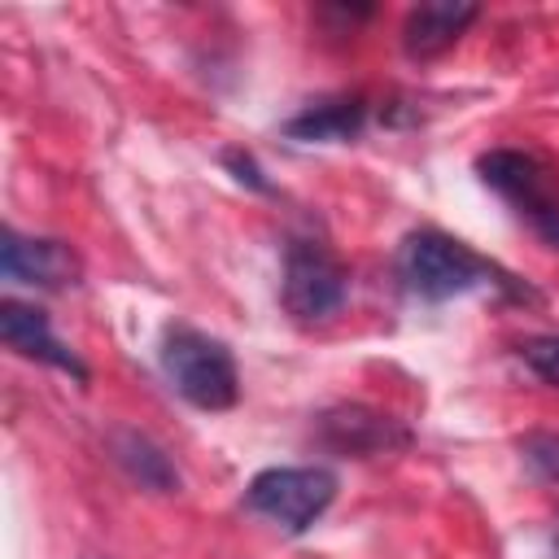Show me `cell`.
I'll return each mask as SVG.
<instances>
[{
	"mask_svg": "<svg viewBox=\"0 0 559 559\" xmlns=\"http://www.w3.org/2000/svg\"><path fill=\"white\" fill-rule=\"evenodd\" d=\"M162 371L170 389L197 411H231L240 402V371L231 349L188 323H170L162 332Z\"/></svg>",
	"mask_w": 559,
	"mask_h": 559,
	"instance_id": "2",
	"label": "cell"
},
{
	"mask_svg": "<svg viewBox=\"0 0 559 559\" xmlns=\"http://www.w3.org/2000/svg\"><path fill=\"white\" fill-rule=\"evenodd\" d=\"M520 358L528 362L533 376H542L546 384L559 389V332H542V336H528L520 345Z\"/></svg>",
	"mask_w": 559,
	"mask_h": 559,
	"instance_id": "13",
	"label": "cell"
},
{
	"mask_svg": "<svg viewBox=\"0 0 559 559\" xmlns=\"http://www.w3.org/2000/svg\"><path fill=\"white\" fill-rule=\"evenodd\" d=\"M0 341L13 349V354H22V358H35V362H48V367H57V371H66V376H74L79 384H87V362L66 345V341H57L52 336V328H48V314L39 310V306H26V301H0Z\"/></svg>",
	"mask_w": 559,
	"mask_h": 559,
	"instance_id": "8",
	"label": "cell"
},
{
	"mask_svg": "<svg viewBox=\"0 0 559 559\" xmlns=\"http://www.w3.org/2000/svg\"><path fill=\"white\" fill-rule=\"evenodd\" d=\"M314 441L341 459H376V454L406 450L411 428L402 419H393L389 411H376L362 402H336L314 415Z\"/></svg>",
	"mask_w": 559,
	"mask_h": 559,
	"instance_id": "6",
	"label": "cell"
},
{
	"mask_svg": "<svg viewBox=\"0 0 559 559\" xmlns=\"http://www.w3.org/2000/svg\"><path fill=\"white\" fill-rule=\"evenodd\" d=\"M223 162H227V170H231V175H236L240 183H249L253 192H271V183L262 179L258 162H253V157H249L245 148H227V153H223Z\"/></svg>",
	"mask_w": 559,
	"mask_h": 559,
	"instance_id": "14",
	"label": "cell"
},
{
	"mask_svg": "<svg viewBox=\"0 0 559 559\" xmlns=\"http://www.w3.org/2000/svg\"><path fill=\"white\" fill-rule=\"evenodd\" d=\"M480 17V4L472 0H428L415 4L402 22V48L415 61H432L445 48H454V39Z\"/></svg>",
	"mask_w": 559,
	"mask_h": 559,
	"instance_id": "9",
	"label": "cell"
},
{
	"mask_svg": "<svg viewBox=\"0 0 559 559\" xmlns=\"http://www.w3.org/2000/svg\"><path fill=\"white\" fill-rule=\"evenodd\" d=\"M397 280L419 301H450V297H463V293H472L480 284L515 288L507 271H498L489 258L472 253L463 240H454V236H445L437 227H419V231L402 236V245H397Z\"/></svg>",
	"mask_w": 559,
	"mask_h": 559,
	"instance_id": "1",
	"label": "cell"
},
{
	"mask_svg": "<svg viewBox=\"0 0 559 559\" xmlns=\"http://www.w3.org/2000/svg\"><path fill=\"white\" fill-rule=\"evenodd\" d=\"M336 498V476L328 467H262L249 489L245 507L284 533H306Z\"/></svg>",
	"mask_w": 559,
	"mask_h": 559,
	"instance_id": "4",
	"label": "cell"
},
{
	"mask_svg": "<svg viewBox=\"0 0 559 559\" xmlns=\"http://www.w3.org/2000/svg\"><path fill=\"white\" fill-rule=\"evenodd\" d=\"M280 297H284V310L297 323H323L345 306L349 275L319 240H293L288 253H284Z\"/></svg>",
	"mask_w": 559,
	"mask_h": 559,
	"instance_id": "5",
	"label": "cell"
},
{
	"mask_svg": "<svg viewBox=\"0 0 559 559\" xmlns=\"http://www.w3.org/2000/svg\"><path fill=\"white\" fill-rule=\"evenodd\" d=\"M362 127H367V100L332 96V100H314L301 114H293L284 122V135L297 144H345V140H358Z\"/></svg>",
	"mask_w": 559,
	"mask_h": 559,
	"instance_id": "10",
	"label": "cell"
},
{
	"mask_svg": "<svg viewBox=\"0 0 559 559\" xmlns=\"http://www.w3.org/2000/svg\"><path fill=\"white\" fill-rule=\"evenodd\" d=\"M0 275L31 288H66L79 280V258L66 240L17 236L13 227L0 231Z\"/></svg>",
	"mask_w": 559,
	"mask_h": 559,
	"instance_id": "7",
	"label": "cell"
},
{
	"mask_svg": "<svg viewBox=\"0 0 559 559\" xmlns=\"http://www.w3.org/2000/svg\"><path fill=\"white\" fill-rule=\"evenodd\" d=\"M476 175L493 188L546 245L559 249V175L528 148H489L476 157Z\"/></svg>",
	"mask_w": 559,
	"mask_h": 559,
	"instance_id": "3",
	"label": "cell"
},
{
	"mask_svg": "<svg viewBox=\"0 0 559 559\" xmlns=\"http://www.w3.org/2000/svg\"><path fill=\"white\" fill-rule=\"evenodd\" d=\"M520 454H524V463H528V472L537 480L559 485V432H546V428L524 432L520 437Z\"/></svg>",
	"mask_w": 559,
	"mask_h": 559,
	"instance_id": "12",
	"label": "cell"
},
{
	"mask_svg": "<svg viewBox=\"0 0 559 559\" xmlns=\"http://www.w3.org/2000/svg\"><path fill=\"white\" fill-rule=\"evenodd\" d=\"M109 454H114V463H118L140 489H148V493H179V485H183L175 459H170L153 437H144V432H135V428L109 432Z\"/></svg>",
	"mask_w": 559,
	"mask_h": 559,
	"instance_id": "11",
	"label": "cell"
}]
</instances>
